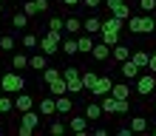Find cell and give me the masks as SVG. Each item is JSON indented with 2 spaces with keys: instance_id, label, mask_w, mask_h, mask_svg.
Here are the masks:
<instances>
[{
  "instance_id": "cell-9",
  "label": "cell",
  "mask_w": 156,
  "mask_h": 136,
  "mask_svg": "<svg viewBox=\"0 0 156 136\" xmlns=\"http://www.w3.org/2000/svg\"><path fill=\"white\" fill-rule=\"evenodd\" d=\"M68 131L74 136H88L91 133V122L85 119V116H71L68 119Z\"/></svg>"
},
{
  "instance_id": "cell-27",
  "label": "cell",
  "mask_w": 156,
  "mask_h": 136,
  "mask_svg": "<svg viewBox=\"0 0 156 136\" xmlns=\"http://www.w3.org/2000/svg\"><path fill=\"white\" fill-rule=\"evenodd\" d=\"M12 29L14 31H26V29H29V17H26L23 12H14L12 14Z\"/></svg>"
},
{
  "instance_id": "cell-18",
  "label": "cell",
  "mask_w": 156,
  "mask_h": 136,
  "mask_svg": "<svg viewBox=\"0 0 156 136\" xmlns=\"http://www.w3.org/2000/svg\"><path fill=\"white\" fill-rule=\"evenodd\" d=\"M128 57H131V48H128L122 40H119L116 45H111V60H114V62H122V60H128Z\"/></svg>"
},
{
  "instance_id": "cell-44",
  "label": "cell",
  "mask_w": 156,
  "mask_h": 136,
  "mask_svg": "<svg viewBox=\"0 0 156 136\" xmlns=\"http://www.w3.org/2000/svg\"><path fill=\"white\" fill-rule=\"evenodd\" d=\"M0 14H3V0H0Z\"/></svg>"
},
{
  "instance_id": "cell-26",
  "label": "cell",
  "mask_w": 156,
  "mask_h": 136,
  "mask_svg": "<svg viewBox=\"0 0 156 136\" xmlns=\"http://www.w3.org/2000/svg\"><path fill=\"white\" fill-rule=\"evenodd\" d=\"M91 48H94V37H91V34H80L77 37V51L80 54H91Z\"/></svg>"
},
{
  "instance_id": "cell-36",
  "label": "cell",
  "mask_w": 156,
  "mask_h": 136,
  "mask_svg": "<svg viewBox=\"0 0 156 136\" xmlns=\"http://www.w3.org/2000/svg\"><path fill=\"white\" fill-rule=\"evenodd\" d=\"M139 9L145 14H153L156 12V0H139Z\"/></svg>"
},
{
  "instance_id": "cell-42",
  "label": "cell",
  "mask_w": 156,
  "mask_h": 136,
  "mask_svg": "<svg viewBox=\"0 0 156 136\" xmlns=\"http://www.w3.org/2000/svg\"><path fill=\"white\" fill-rule=\"evenodd\" d=\"M94 133H97V136H108L111 131H108V128H102V125H99V128H94Z\"/></svg>"
},
{
  "instance_id": "cell-33",
  "label": "cell",
  "mask_w": 156,
  "mask_h": 136,
  "mask_svg": "<svg viewBox=\"0 0 156 136\" xmlns=\"http://www.w3.org/2000/svg\"><path fill=\"white\" fill-rule=\"evenodd\" d=\"M12 111H14V102H12V96L0 91V116H6V113H12Z\"/></svg>"
},
{
  "instance_id": "cell-14",
  "label": "cell",
  "mask_w": 156,
  "mask_h": 136,
  "mask_svg": "<svg viewBox=\"0 0 156 136\" xmlns=\"http://www.w3.org/2000/svg\"><path fill=\"white\" fill-rule=\"evenodd\" d=\"M54 108H57L60 116H68L71 111H74V102H71L68 94H60V96H54Z\"/></svg>"
},
{
  "instance_id": "cell-22",
  "label": "cell",
  "mask_w": 156,
  "mask_h": 136,
  "mask_svg": "<svg viewBox=\"0 0 156 136\" xmlns=\"http://www.w3.org/2000/svg\"><path fill=\"white\" fill-rule=\"evenodd\" d=\"M99 40H102L105 45H116V43H119V31H116V29H108V26H102V29H99Z\"/></svg>"
},
{
  "instance_id": "cell-16",
  "label": "cell",
  "mask_w": 156,
  "mask_h": 136,
  "mask_svg": "<svg viewBox=\"0 0 156 136\" xmlns=\"http://www.w3.org/2000/svg\"><path fill=\"white\" fill-rule=\"evenodd\" d=\"M82 116H85L88 122H99V119H105V116H102V108H99V102H88V105H85V111H82Z\"/></svg>"
},
{
  "instance_id": "cell-25",
  "label": "cell",
  "mask_w": 156,
  "mask_h": 136,
  "mask_svg": "<svg viewBox=\"0 0 156 136\" xmlns=\"http://www.w3.org/2000/svg\"><path fill=\"white\" fill-rule=\"evenodd\" d=\"M17 48V37L14 34H3V37H0V54H12Z\"/></svg>"
},
{
  "instance_id": "cell-31",
  "label": "cell",
  "mask_w": 156,
  "mask_h": 136,
  "mask_svg": "<svg viewBox=\"0 0 156 136\" xmlns=\"http://www.w3.org/2000/svg\"><path fill=\"white\" fill-rule=\"evenodd\" d=\"M12 68H14V71H23V68H29V57H26L23 51L12 54Z\"/></svg>"
},
{
  "instance_id": "cell-1",
  "label": "cell",
  "mask_w": 156,
  "mask_h": 136,
  "mask_svg": "<svg viewBox=\"0 0 156 136\" xmlns=\"http://www.w3.org/2000/svg\"><path fill=\"white\" fill-rule=\"evenodd\" d=\"M125 26L131 29V34H153L156 31V20L151 14H131L125 20Z\"/></svg>"
},
{
  "instance_id": "cell-23",
  "label": "cell",
  "mask_w": 156,
  "mask_h": 136,
  "mask_svg": "<svg viewBox=\"0 0 156 136\" xmlns=\"http://www.w3.org/2000/svg\"><path fill=\"white\" fill-rule=\"evenodd\" d=\"M99 29H102V20L99 17H85L82 20V31L85 34H99Z\"/></svg>"
},
{
  "instance_id": "cell-46",
  "label": "cell",
  "mask_w": 156,
  "mask_h": 136,
  "mask_svg": "<svg viewBox=\"0 0 156 136\" xmlns=\"http://www.w3.org/2000/svg\"><path fill=\"white\" fill-rule=\"evenodd\" d=\"M153 111H156V102H153Z\"/></svg>"
},
{
  "instance_id": "cell-3",
  "label": "cell",
  "mask_w": 156,
  "mask_h": 136,
  "mask_svg": "<svg viewBox=\"0 0 156 136\" xmlns=\"http://www.w3.org/2000/svg\"><path fill=\"white\" fill-rule=\"evenodd\" d=\"M60 40H62V31H51V29H45V34H43L40 43H37V51L48 54V57H54V54H60Z\"/></svg>"
},
{
  "instance_id": "cell-4",
  "label": "cell",
  "mask_w": 156,
  "mask_h": 136,
  "mask_svg": "<svg viewBox=\"0 0 156 136\" xmlns=\"http://www.w3.org/2000/svg\"><path fill=\"white\" fill-rule=\"evenodd\" d=\"M40 125H43V116L34 111V108H31V111H23L20 113V128H17V133H20V136H31Z\"/></svg>"
},
{
  "instance_id": "cell-45",
  "label": "cell",
  "mask_w": 156,
  "mask_h": 136,
  "mask_svg": "<svg viewBox=\"0 0 156 136\" xmlns=\"http://www.w3.org/2000/svg\"><path fill=\"white\" fill-rule=\"evenodd\" d=\"M151 131H153V136H156V125H153V128H151Z\"/></svg>"
},
{
  "instance_id": "cell-10",
  "label": "cell",
  "mask_w": 156,
  "mask_h": 136,
  "mask_svg": "<svg viewBox=\"0 0 156 136\" xmlns=\"http://www.w3.org/2000/svg\"><path fill=\"white\" fill-rule=\"evenodd\" d=\"M139 71H142V68L136 65V62H133L131 57L119 62V74H122V79H128V82H131V79H136V77H139Z\"/></svg>"
},
{
  "instance_id": "cell-41",
  "label": "cell",
  "mask_w": 156,
  "mask_h": 136,
  "mask_svg": "<svg viewBox=\"0 0 156 136\" xmlns=\"http://www.w3.org/2000/svg\"><path fill=\"white\" fill-rule=\"evenodd\" d=\"M116 133H119V136H131V128H128V125H122V128H116Z\"/></svg>"
},
{
  "instance_id": "cell-17",
  "label": "cell",
  "mask_w": 156,
  "mask_h": 136,
  "mask_svg": "<svg viewBox=\"0 0 156 136\" xmlns=\"http://www.w3.org/2000/svg\"><path fill=\"white\" fill-rule=\"evenodd\" d=\"M62 31H66V34H80L82 31V20H80V17H62Z\"/></svg>"
},
{
  "instance_id": "cell-40",
  "label": "cell",
  "mask_w": 156,
  "mask_h": 136,
  "mask_svg": "<svg viewBox=\"0 0 156 136\" xmlns=\"http://www.w3.org/2000/svg\"><path fill=\"white\" fill-rule=\"evenodd\" d=\"M80 6H85V9H97V6H102V0H80Z\"/></svg>"
},
{
  "instance_id": "cell-15",
  "label": "cell",
  "mask_w": 156,
  "mask_h": 136,
  "mask_svg": "<svg viewBox=\"0 0 156 136\" xmlns=\"http://www.w3.org/2000/svg\"><path fill=\"white\" fill-rule=\"evenodd\" d=\"M91 57H94L97 62H108V60H111V45H105L102 40L94 43V48H91Z\"/></svg>"
},
{
  "instance_id": "cell-6",
  "label": "cell",
  "mask_w": 156,
  "mask_h": 136,
  "mask_svg": "<svg viewBox=\"0 0 156 136\" xmlns=\"http://www.w3.org/2000/svg\"><path fill=\"white\" fill-rule=\"evenodd\" d=\"M156 91V74H142L139 71V77H136V94L139 96H151Z\"/></svg>"
},
{
  "instance_id": "cell-24",
  "label": "cell",
  "mask_w": 156,
  "mask_h": 136,
  "mask_svg": "<svg viewBox=\"0 0 156 136\" xmlns=\"http://www.w3.org/2000/svg\"><path fill=\"white\" fill-rule=\"evenodd\" d=\"M45 88H48V94L51 96H60V94H68V88H66V79L57 77L54 82H45Z\"/></svg>"
},
{
  "instance_id": "cell-30",
  "label": "cell",
  "mask_w": 156,
  "mask_h": 136,
  "mask_svg": "<svg viewBox=\"0 0 156 136\" xmlns=\"http://www.w3.org/2000/svg\"><path fill=\"white\" fill-rule=\"evenodd\" d=\"M148 57H151V51H145V48H139V51H133V54H131V60H133L142 71L148 68Z\"/></svg>"
},
{
  "instance_id": "cell-20",
  "label": "cell",
  "mask_w": 156,
  "mask_h": 136,
  "mask_svg": "<svg viewBox=\"0 0 156 136\" xmlns=\"http://www.w3.org/2000/svg\"><path fill=\"white\" fill-rule=\"evenodd\" d=\"M80 82H82V91H91V85L97 82V71L94 68H80Z\"/></svg>"
},
{
  "instance_id": "cell-5",
  "label": "cell",
  "mask_w": 156,
  "mask_h": 136,
  "mask_svg": "<svg viewBox=\"0 0 156 136\" xmlns=\"http://www.w3.org/2000/svg\"><path fill=\"white\" fill-rule=\"evenodd\" d=\"M62 79H66V88H68V94H82L80 68H77V65H66V68H62Z\"/></svg>"
},
{
  "instance_id": "cell-8",
  "label": "cell",
  "mask_w": 156,
  "mask_h": 136,
  "mask_svg": "<svg viewBox=\"0 0 156 136\" xmlns=\"http://www.w3.org/2000/svg\"><path fill=\"white\" fill-rule=\"evenodd\" d=\"M111 85H114V79L108 77V74H97V82L91 85L88 94H91V96H105L108 91H111Z\"/></svg>"
},
{
  "instance_id": "cell-34",
  "label": "cell",
  "mask_w": 156,
  "mask_h": 136,
  "mask_svg": "<svg viewBox=\"0 0 156 136\" xmlns=\"http://www.w3.org/2000/svg\"><path fill=\"white\" fill-rule=\"evenodd\" d=\"M102 26H108V29H116V31H122V29H125V20H119V17L108 14V20H102Z\"/></svg>"
},
{
  "instance_id": "cell-13",
  "label": "cell",
  "mask_w": 156,
  "mask_h": 136,
  "mask_svg": "<svg viewBox=\"0 0 156 136\" xmlns=\"http://www.w3.org/2000/svg\"><path fill=\"white\" fill-rule=\"evenodd\" d=\"M37 113L43 119H51V116H57V108H54V96H43L37 102Z\"/></svg>"
},
{
  "instance_id": "cell-21",
  "label": "cell",
  "mask_w": 156,
  "mask_h": 136,
  "mask_svg": "<svg viewBox=\"0 0 156 136\" xmlns=\"http://www.w3.org/2000/svg\"><path fill=\"white\" fill-rule=\"evenodd\" d=\"M45 65H48V54L37 51V54H31V57H29V68L31 71H43Z\"/></svg>"
},
{
  "instance_id": "cell-32",
  "label": "cell",
  "mask_w": 156,
  "mask_h": 136,
  "mask_svg": "<svg viewBox=\"0 0 156 136\" xmlns=\"http://www.w3.org/2000/svg\"><path fill=\"white\" fill-rule=\"evenodd\" d=\"M37 43H40V37H37V34H31V31H26L23 37H20V45H23V48H29V51L37 48Z\"/></svg>"
},
{
  "instance_id": "cell-2",
  "label": "cell",
  "mask_w": 156,
  "mask_h": 136,
  "mask_svg": "<svg viewBox=\"0 0 156 136\" xmlns=\"http://www.w3.org/2000/svg\"><path fill=\"white\" fill-rule=\"evenodd\" d=\"M0 91L3 94H17V91H26V77L20 71H6L3 77H0Z\"/></svg>"
},
{
  "instance_id": "cell-39",
  "label": "cell",
  "mask_w": 156,
  "mask_h": 136,
  "mask_svg": "<svg viewBox=\"0 0 156 136\" xmlns=\"http://www.w3.org/2000/svg\"><path fill=\"white\" fill-rule=\"evenodd\" d=\"M145 71H153V74H156V51H151V57H148V68H145Z\"/></svg>"
},
{
  "instance_id": "cell-7",
  "label": "cell",
  "mask_w": 156,
  "mask_h": 136,
  "mask_svg": "<svg viewBox=\"0 0 156 136\" xmlns=\"http://www.w3.org/2000/svg\"><path fill=\"white\" fill-rule=\"evenodd\" d=\"M102 3L108 6V14H114V17H119V20H128L133 12H131V6L125 3V0H102Z\"/></svg>"
},
{
  "instance_id": "cell-38",
  "label": "cell",
  "mask_w": 156,
  "mask_h": 136,
  "mask_svg": "<svg viewBox=\"0 0 156 136\" xmlns=\"http://www.w3.org/2000/svg\"><path fill=\"white\" fill-rule=\"evenodd\" d=\"M34 3H37V12H40V14H45V12L51 9V0H34Z\"/></svg>"
},
{
  "instance_id": "cell-19",
  "label": "cell",
  "mask_w": 156,
  "mask_h": 136,
  "mask_svg": "<svg viewBox=\"0 0 156 136\" xmlns=\"http://www.w3.org/2000/svg\"><path fill=\"white\" fill-rule=\"evenodd\" d=\"M131 133H145V131H151V122H148V116H131Z\"/></svg>"
},
{
  "instance_id": "cell-11",
  "label": "cell",
  "mask_w": 156,
  "mask_h": 136,
  "mask_svg": "<svg viewBox=\"0 0 156 136\" xmlns=\"http://www.w3.org/2000/svg\"><path fill=\"white\" fill-rule=\"evenodd\" d=\"M12 102H14V111L23 113V111H31V108H34V96L26 94V91H17V96L12 99Z\"/></svg>"
},
{
  "instance_id": "cell-28",
  "label": "cell",
  "mask_w": 156,
  "mask_h": 136,
  "mask_svg": "<svg viewBox=\"0 0 156 136\" xmlns=\"http://www.w3.org/2000/svg\"><path fill=\"white\" fill-rule=\"evenodd\" d=\"M60 54H66V57H74V54H80L77 51V40H60Z\"/></svg>"
},
{
  "instance_id": "cell-29",
  "label": "cell",
  "mask_w": 156,
  "mask_h": 136,
  "mask_svg": "<svg viewBox=\"0 0 156 136\" xmlns=\"http://www.w3.org/2000/svg\"><path fill=\"white\" fill-rule=\"evenodd\" d=\"M20 12H23L26 17H29V20L40 14V12H37V3H34V0H20Z\"/></svg>"
},
{
  "instance_id": "cell-12",
  "label": "cell",
  "mask_w": 156,
  "mask_h": 136,
  "mask_svg": "<svg viewBox=\"0 0 156 136\" xmlns=\"http://www.w3.org/2000/svg\"><path fill=\"white\" fill-rule=\"evenodd\" d=\"M108 94H111L114 99H131V96H133V88H131V82L125 79V82H114Z\"/></svg>"
},
{
  "instance_id": "cell-43",
  "label": "cell",
  "mask_w": 156,
  "mask_h": 136,
  "mask_svg": "<svg viewBox=\"0 0 156 136\" xmlns=\"http://www.w3.org/2000/svg\"><path fill=\"white\" fill-rule=\"evenodd\" d=\"M62 6H68V9L71 6H80V0H62Z\"/></svg>"
},
{
  "instance_id": "cell-37",
  "label": "cell",
  "mask_w": 156,
  "mask_h": 136,
  "mask_svg": "<svg viewBox=\"0 0 156 136\" xmlns=\"http://www.w3.org/2000/svg\"><path fill=\"white\" fill-rule=\"evenodd\" d=\"M48 29L51 31H62V17H51V20H48Z\"/></svg>"
},
{
  "instance_id": "cell-35",
  "label": "cell",
  "mask_w": 156,
  "mask_h": 136,
  "mask_svg": "<svg viewBox=\"0 0 156 136\" xmlns=\"http://www.w3.org/2000/svg\"><path fill=\"white\" fill-rule=\"evenodd\" d=\"M66 131H68V128H66V122H60V119H54V122L48 125V133H51V136H62Z\"/></svg>"
}]
</instances>
